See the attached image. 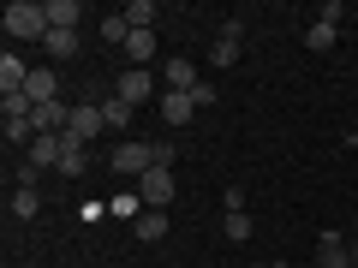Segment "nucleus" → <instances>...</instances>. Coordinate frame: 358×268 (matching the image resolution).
I'll list each match as a JSON object with an SVG mask.
<instances>
[{
    "instance_id": "nucleus-1",
    "label": "nucleus",
    "mask_w": 358,
    "mask_h": 268,
    "mask_svg": "<svg viewBox=\"0 0 358 268\" xmlns=\"http://www.w3.org/2000/svg\"><path fill=\"white\" fill-rule=\"evenodd\" d=\"M0 24H6V36H18V42H42V36H48V6H36V0H13V6L0 13Z\"/></svg>"
},
{
    "instance_id": "nucleus-2",
    "label": "nucleus",
    "mask_w": 358,
    "mask_h": 268,
    "mask_svg": "<svg viewBox=\"0 0 358 268\" xmlns=\"http://www.w3.org/2000/svg\"><path fill=\"white\" fill-rule=\"evenodd\" d=\"M114 96H120V102H131V107H143V102L155 96V72H150V66H126Z\"/></svg>"
},
{
    "instance_id": "nucleus-3",
    "label": "nucleus",
    "mask_w": 358,
    "mask_h": 268,
    "mask_svg": "<svg viewBox=\"0 0 358 268\" xmlns=\"http://www.w3.org/2000/svg\"><path fill=\"white\" fill-rule=\"evenodd\" d=\"M173 191H179V185H173V173H167V167H150V173L138 179L143 209H167V203H173Z\"/></svg>"
},
{
    "instance_id": "nucleus-4",
    "label": "nucleus",
    "mask_w": 358,
    "mask_h": 268,
    "mask_svg": "<svg viewBox=\"0 0 358 268\" xmlns=\"http://www.w3.org/2000/svg\"><path fill=\"white\" fill-rule=\"evenodd\" d=\"M66 131H72V137H84V143H96V137L108 131L102 102H78V107H72V126H66Z\"/></svg>"
},
{
    "instance_id": "nucleus-5",
    "label": "nucleus",
    "mask_w": 358,
    "mask_h": 268,
    "mask_svg": "<svg viewBox=\"0 0 358 268\" xmlns=\"http://www.w3.org/2000/svg\"><path fill=\"white\" fill-rule=\"evenodd\" d=\"M108 167H114V173H150V167H155V155H150V143H120V149L114 155H108Z\"/></svg>"
},
{
    "instance_id": "nucleus-6",
    "label": "nucleus",
    "mask_w": 358,
    "mask_h": 268,
    "mask_svg": "<svg viewBox=\"0 0 358 268\" xmlns=\"http://www.w3.org/2000/svg\"><path fill=\"white\" fill-rule=\"evenodd\" d=\"M24 84H30V66L6 48V54H0V96H24Z\"/></svg>"
},
{
    "instance_id": "nucleus-7",
    "label": "nucleus",
    "mask_w": 358,
    "mask_h": 268,
    "mask_svg": "<svg viewBox=\"0 0 358 268\" xmlns=\"http://www.w3.org/2000/svg\"><path fill=\"white\" fill-rule=\"evenodd\" d=\"M24 96L30 102H60V77H54V66H30V84H24Z\"/></svg>"
},
{
    "instance_id": "nucleus-8",
    "label": "nucleus",
    "mask_w": 358,
    "mask_h": 268,
    "mask_svg": "<svg viewBox=\"0 0 358 268\" xmlns=\"http://www.w3.org/2000/svg\"><path fill=\"white\" fill-rule=\"evenodd\" d=\"M317 268H352V256H346V239H341L334 227L317 239Z\"/></svg>"
},
{
    "instance_id": "nucleus-9",
    "label": "nucleus",
    "mask_w": 358,
    "mask_h": 268,
    "mask_svg": "<svg viewBox=\"0 0 358 268\" xmlns=\"http://www.w3.org/2000/svg\"><path fill=\"white\" fill-rule=\"evenodd\" d=\"M155 107H162V119H167V126H185V119L197 114V102L185 96V89H162V102H155Z\"/></svg>"
},
{
    "instance_id": "nucleus-10",
    "label": "nucleus",
    "mask_w": 358,
    "mask_h": 268,
    "mask_svg": "<svg viewBox=\"0 0 358 268\" xmlns=\"http://www.w3.org/2000/svg\"><path fill=\"white\" fill-rule=\"evenodd\" d=\"M162 84H167V89H185V96H192L203 77H197V66H192V60H167V66H162Z\"/></svg>"
},
{
    "instance_id": "nucleus-11",
    "label": "nucleus",
    "mask_w": 358,
    "mask_h": 268,
    "mask_svg": "<svg viewBox=\"0 0 358 268\" xmlns=\"http://www.w3.org/2000/svg\"><path fill=\"white\" fill-rule=\"evenodd\" d=\"M131 232H138L143 244H162L167 239V209H143V215L131 221Z\"/></svg>"
},
{
    "instance_id": "nucleus-12",
    "label": "nucleus",
    "mask_w": 358,
    "mask_h": 268,
    "mask_svg": "<svg viewBox=\"0 0 358 268\" xmlns=\"http://www.w3.org/2000/svg\"><path fill=\"white\" fill-rule=\"evenodd\" d=\"M60 173L66 179L84 173V137H72V131H60Z\"/></svg>"
},
{
    "instance_id": "nucleus-13",
    "label": "nucleus",
    "mask_w": 358,
    "mask_h": 268,
    "mask_svg": "<svg viewBox=\"0 0 358 268\" xmlns=\"http://www.w3.org/2000/svg\"><path fill=\"white\" fill-rule=\"evenodd\" d=\"M78 18H84V0H48V24L54 30H78Z\"/></svg>"
},
{
    "instance_id": "nucleus-14",
    "label": "nucleus",
    "mask_w": 358,
    "mask_h": 268,
    "mask_svg": "<svg viewBox=\"0 0 358 268\" xmlns=\"http://www.w3.org/2000/svg\"><path fill=\"white\" fill-rule=\"evenodd\" d=\"M42 48H48L54 60H72V54H78V30H54V24H48V36H42Z\"/></svg>"
},
{
    "instance_id": "nucleus-15",
    "label": "nucleus",
    "mask_w": 358,
    "mask_h": 268,
    "mask_svg": "<svg viewBox=\"0 0 358 268\" xmlns=\"http://www.w3.org/2000/svg\"><path fill=\"white\" fill-rule=\"evenodd\" d=\"M126 60H131V66H150V60H155V30H131Z\"/></svg>"
},
{
    "instance_id": "nucleus-16",
    "label": "nucleus",
    "mask_w": 358,
    "mask_h": 268,
    "mask_svg": "<svg viewBox=\"0 0 358 268\" xmlns=\"http://www.w3.org/2000/svg\"><path fill=\"white\" fill-rule=\"evenodd\" d=\"M30 161L36 167H60V131H48V137L30 143Z\"/></svg>"
},
{
    "instance_id": "nucleus-17",
    "label": "nucleus",
    "mask_w": 358,
    "mask_h": 268,
    "mask_svg": "<svg viewBox=\"0 0 358 268\" xmlns=\"http://www.w3.org/2000/svg\"><path fill=\"white\" fill-rule=\"evenodd\" d=\"M102 42H108V48H126V42H131V24H126V13L102 18Z\"/></svg>"
},
{
    "instance_id": "nucleus-18",
    "label": "nucleus",
    "mask_w": 358,
    "mask_h": 268,
    "mask_svg": "<svg viewBox=\"0 0 358 268\" xmlns=\"http://www.w3.org/2000/svg\"><path fill=\"white\" fill-rule=\"evenodd\" d=\"M126 24L131 30H155V0H131V6H126Z\"/></svg>"
},
{
    "instance_id": "nucleus-19",
    "label": "nucleus",
    "mask_w": 358,
    "mask_h": 268,
    "mask_svg": "<svg viewBox=\"0 0 358 268\" xmlns=\"http://www.w3.org/2000/svg\"><path fill=\"white\" fill-rule=\"evenodd\" d=\"M305 48H310V54H322V48H334V24H322V18H317V24L305 30Z\"/></svg>"
},
{
    "instance_id": "nucleus-20",
    "label": "nucleus",
    "mask_w": 358,
    "mask_h": 268,
    "mask_svg": "<svg viewBox=\"0 0 358 268\" xmlns=\"http://www.w3.org/2000/svg\"><path fill=\"white\" fill-rule=\"evenodd\" d=\"M108 209H114L120 221H138V215H143V197H138V191H126V197H114Z\"/></svg>"
},
{
    "instance_id": "nucleus-21",
    "label": "nucleus",
    "mask_w": 358,
    "mask_h": 268,
    "mask_svg": "<svg viewBox=\"0 0 358 268\" xmlns=\"http://www.w3.org/2000/svg\"><path fill=\"white\" fill-rule=\"evenodd\" d=\"M102 114H108V126H114V131L131 126V102H120V96H114V102H102Z\"/></svg>"
},
{
    "instance_id": "nucleus-22",
    "label": "nucleus",
    "mask_w": 358,
    "mask_h": 268,
    "mask_svg": "<svg viewBox=\"0 0 358 268\" xmlns=\"http://www.w3.org/2000/svg\"><path fill=\"white\" fill-rule=\"evenodd\" d=\"M209 66H239V42H215L209 48Z\"/></svg>"
},
{
    "instance_id": "nucleus-23",
    "label": "nucleus",
    "mask_w": 358,
    "mask_h": 268,
    "mask_svg": "<svg viewBox=\"0 0 358 268\" xmlns=\"http://www.w3.org/2000/svg\"><path fill=\"white\" fill-rule=\"evenodd\" d=\"M36 209H42V203H36V191H13V215H18V221H30Z\"/></svg>"
},
{
    "instance_id": "nucleus-24",
    "label": "nucleus",
    "mask_w": 358,
    "mask_h": 268,
    "mask_svg": "<svg viewBox=\"0 0 358 268\" xmlns=\"http://www.w3.org/2000/svg\"><path fill=\"white\" fill-rule=\"evenodd\" d=\"M227 239H233V244L251 239V215H227Z\"/></svg>"
},
{
    "instance_id": "nucleus-25",
    "label": "nucleus",
    "mask_w": 358,
    "mask_h": 268,
    "mask_svg": "<svg viewBox=\"0 0 358 268\" xmlns=\"http://www.w3.org/2000/svg\"><path fill=\"white\" fill-rule=\"evenodd\" d=\"M221 42H245V18H221Z\"/></svg>"
},
{
    "instance_id": "nucleus-26",
    "label": "nucleus",
    "mask_w": 358,
    "mask_h": 268,
    "mask_svg": "<svg viewBox=\"0 0 358 268\" xmlns=\"http://www.w3.org/2000/svg\"><path fill=\"white\" fill-rule=\"evenodd\" d=\"M221 209H227V215H245V191H239V185H227V197H221Z\"/></svg>"
},
{
    "instance_id": "nucleus-27",
    "label": "nucleus",
    "mask_w": 358,
    "mask_h": 268,
    "mask_svg": "<svg viewBox=\"0 0 358 268\" xmlns=\"http://www.w3.org/2000/svg\"><path fill=\"white\" fill-rule=\"evenodd\" d=\"M346 256H352V268H358V239H352V251H346Z\"/></svg>"
},
{
    "instance_id": "nucleus-28",
    "label": "nucleus",
    "mask_w": 358,
    "mask_h": 268,
    "mask_svg": "<svg viewBox=\"0 0 358 268\" xmlns=\"http://www.w3.org/2000/svg\"><path fill=\"white\" fill-rule=\"evenodd\" d=\"M268 268H287V262H268Z\"/></svg>"
},
{
    "instance_id": "nucleus-29",
    "label": "nucleus",
    "mask_w": 358,
    "mask_h": 268,
    "mask_svg": "<svg viewBox=\"0 0 358 268\" xmlns=\"http://www.w3.org/2000/svg\"><path fill=\"white\" fill-rule=\"evenodd\" d=\"M251 268H268V262H251Z\"/></svg>"
}]
</instances>
